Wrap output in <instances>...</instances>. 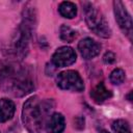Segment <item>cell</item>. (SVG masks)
<instances>
[{
    "label": "cell",
    "mask_w": 133,
    "mask_h": 133,
    "mask_svg": "<svg viewBox=\"0 0 133 133\" xmlns=\"http://www.w3.org/2000/svg\"><path fill=\"white\" fill-rule=\"evenodd\" d=\"M113 8H114V15L115 20L119 26V28L123 30V32L131 38L132 35V19L129 12L127 11L125 5L121 1H114L113 2Z\"/></svg>",
    "instance_id": "8992f818"
},
{
    "label": "cell",
    "mask_w": 133,
    "mask_h": 133,
    "mask_svg": "<svg viewBox=\"0 0 133 133\" xmlns=\"http://www.w3.org/2000/svg\"><path fill=\"white\" fill-rule=\"evenodd\" d=\"M51 105L49 101H42L38 97L28 99L23 105L22 119L30 133H42L46 127Z\"/></svg>",
    "instance_id": "7a4b0ae2"
},
{
    "label": "cell",
    "mask_w": 133,
    "mask_h": 133,
    "mask_svg": "<svg viewBox=\"0 0 133 133\" xmlns=\"http://www.w3.org/2000/svg\"><path fill=\"white\" fill-rule=\"evenodd\" d=\"M112 129L115 133H131L130 125L125 119H117L113 122Z\"/></svg>",
    "instance_id": "5bb4252c"
},
{
    "label": "cell",
    "mask_w": 133,
    "mask_h": 133,
    "mask_svg": "<svg viewBox=\"0 0 133 133\" xmlns=\"http://www.w3.org/2000/svg\"><path fill=\"white\" fill-rule=\"evenodd\" d=\"M0 86L4 91L15 97H23L33 90L34 82L26 68L10 62L1 69Z\"/></svg>",
    "instance_id": "6da1fadb"
},
{
    "label": "cell",
    "mask_w": 133,
    "mask_h": 133,
    "mask_svg": "<svg viewBox=\"0 0 133 133\" xmlns=\"http://www.w3.org/2000/svg\"><path fill=\"white\" fill-rule=\"evenodd\" d=\"M35 15L34 9L26 8L23 12L22 23L20 24L16 35L8 44V54L16 58H23L28 51V43L34 28Z\"/></svg>",
    "instance_id": "3957f363"
},
{
    "label": "cell",
    "mask_w": 133,
    "mask_h": 133,
    "mask_svg": "<svg viewBox=\"0 0 133 133\" xmlns=\"http://www.w3.org/2000/svg\"><path fill=\"white\" fill-rule=\"evenodd\" d=\"M100 133H109V132H108V131H105V130H102Z\"/></svg>",
    "instance_id": "e0dca14e"
},
{
    "label": "cell",
    "mask_w": 133,
    "mask_h": 133,
    "mask_svg": "<svg viewBox=\"0 0 133 133\" xmlns=\"http://www.w3.org/2000/svg\"><path fill=\"white\" fill-rule=\"evenodd\" d=\"M58 11L63 18L73 19L77 15V7L74 3L69 2V1H64V2L60 3V5L58 7Z\"/></svg>",
    "instance_id": "7c38bea8"
},
{
    "label": "cell",
    "mask_w": 133,
    "mask_h": 133,
    "mask_svg": "<svg viewBox=\"0 0 133 133\" xmlns=\"http://www.w3.org/2000/svg\"><path fill=\"white\" fill-rule=\"evenodd\" d=\"M111 96H112L111 91L105 87V85H104L103 82L98 83V84L91 89V91H90V97H91V99H92L96 103H98V104L103 103L104 101L108 100L109 98H111Z\"/></svg>",
    "instance_id": "30bf717a"
},
{
    "label": "cell",
    "mask_w": 133,
    "mask_h": 133,
    "mask_svg": "<svg viewBox=\"0 0 133 133\" xmlns=\"http://www.w3.org/2000/svg\"><path fill=\"white\" fill-rule=\"evenodd\" d=\"M125 80V72L122 69H115L110 74V81L113 84H122Z\"/></svg>",
    "instance_id": "9a60e30c"
},
{
    "label": "cell",
    "mask_w": 133,
    "mask_h": 133,
    "mask_svg": "<svg viewBox=\"0 0 133 133\" xmlns=\"http://www.w3.org/2000/svg\"><path fill=\"white\" fill-rule=\"evenodd\" d=\"M78 50L84 59H91L100 53L101 46L95 39L90 37H85L79 42Z\"/></svg>",
    "instance_id": "ba28073f"
},
{
    "label": "cell",
    "mask_w": 133,
    "mask_h": 133,
    "mask_svg": "<svg viewBox=\"0 0 133 133\" xmlns=\"http://www.w3.org/2000/svg\"><path fill=\"white\" fill-rule=\"evenodd\" d=\"M16 107L11 100L1 99L0 100V123L7 122L14 116Z\"/></svg>",
    "instance_id": "8fae6325"
},
{
    "label": "cell",
    "mask_w": 133,
    "mask_h": 133,
    "mask_svg": "<svg viewBox=\"0 0 133 133\" xmlns=\"http://www.w3.org/2000/svg\"><path fill=\"white\" fill-rule=\"evenodd\" d=\"M77 36V32L72 29L70 26L68 25H62L60 27V38L64 42L68 43H72Z\"/></svg>",
    "instance_id": "4fadbf2b"
},
{
    "label": "cell",
    "mask_w": 133,
    "mask_h": 133,
    "mask_svg": "<svg viewBox=\"0 0 133 133\" xmlns=\"http://www.w3.org/2000/svg\"><path fill=\"white\" fill-rule=\"evenodd\" d=\"M114 60H115V54L114 53H112V52H106L105 53V55L103 56V61L105 62V63H112V62H114Z\"/></svg>",
    "instance_id": "2e32d148"
},
{
    "label": "cell",
    "mask_w": 133,
    "mask_h": 133,
    "mask_svg": "<svg viewBox=\"0 0 133 133\" xmlns=\"http://www.w3.org/2000/svg\"><path fill=\"white\" fill-rule=\"evenodd\" d=\"M57 85L61 89L71 91H82L84 89L83 80L80 75L75 71H64L58 74L56 78Z\"/></svg>",
    "instance_id": "5b68a950"
},
{
    "label": "cell",
    "mask_w": 133,
    "mask_h": 133,
    "mask_svg": "<svg viewBox=\"0 0 133 133\" xmlns=\"http://www.w3.org/2000/svg\"><path fill=\"white\" fill-rule=\"evenodd\" d=\"M65 127L64 117L61 113L55 112L53 113L47 121L46 130L49 133H62Z\"/></svg>",
    "instance_id": "9c48e42d"
},
{
    "label": "cell",
    "mask_w": 133,
    "mask_h": 133,
    "mask_svg": "<svg viewBox=\"0 0 133 133\" xmlns=\"http://www.w3.org/2000/svg\"><path fill=\"white\" fill-rule=\"evenodd\" d=\"M75 61H76V52L71 47H60L54 52L52 56L53 64L58 68L71 65Z\"/></svg>",
    "instance_id": "52a82bcc"
},
{
    "label": "cell",
    "mask_w": 133,
    "mask_h": 133,
    "mask_svg": "<svg viewBox=\"0 0 133 133\" xmlns=\"http://www.w3.org/2000/svg\"><path fill=\"white\" fill-rule=\"evenodd\" d=\"M84 15L85 21L88 28L94 31L97 35L107 38L111 35V30L109 27L108 22L106 21L103 14L96 8L91 3L84 4Z\"/></svg>",
    "instance_id": "277c9868"
}]
</instances>
